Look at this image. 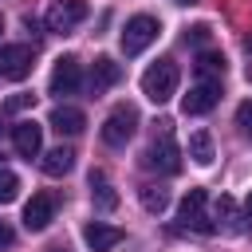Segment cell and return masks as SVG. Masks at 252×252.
<instances>
[{
	"label": "cell",
	"instance_id": "obj_1",
	"mask_svg": "<svg viewBox=\"0 0 252 252\" xmlns=\"http://www.w3.org/2000/svg\"><path fill=\"white\" fill-rule=\"evenodd\" d=\"M177 83H181L177 63H173V59H158V63H150L146 75H142V94L161 106V102H169V98L177 94Z\"/></svg>",
	"mask_w": 252,
	"mask_h": 252
},
{
	"label": "cell",
	"instance_id": "obj_2",
	"mask_svg": "<svg viewBox=\"0 0 252 252\" xmlns=\"http://www.w3.org/2000/svg\"><path fill=\"white\" fill-rule=\"evenodd\" d=\"M134 130H138V106H130V102H118L110 114H106V122H102V142L106 146H126L130 138H134Z\"/></svg>",
	"mask_w": 252,
	"mask_h": 252
},
{
	"label": "cell",
	"instance_id": "obj_3",
	"mask_svg": "<svg viewBox=\"0 0 252 252\" xmlns=\"http://www.w3.org/2000/svg\"><path fill=\"white\" fill-rule=\"evenodd\" d=\"M87 0H51V8H47V16H43V24H47V32H59V35H67V32H75L83 20H87Z\"/></svg>",
	"mask_w": 252,
	"mask_h": 252
},
{
	"label": "cell",
	"instance_id": "obj_4",
	"mask_svg": "<svg viewBox=\"0 0 252 252\" xmlns=\"http://www.w3.org/2000/svg\"><path fill=\"white\" fill-rule=\"evenodd\" d=\"M142 165L146 169H158V173H177L181 169V146L173 142L169 130H161V138L142 154Z\"/></svg>",
	"mask_w": 252,
	"mask_h": 252
},
{
	"label": "cell",
	"instance_id": "obj_5",
	"mask_svg": "<svg viewBox=\"0 0 252 252\" xmlns=\"http://www.w3.org/2000/svg\"><path fill=\"white\" fill-rule=\"evenodd\" d=\"M32 67H35V55H32L28 43H4L0 47V79L20 83V79L32 75Z\"/></svg>",
	"mask_w": 252,
	"mask_h": 252
},
{
	"label": "cell",
	"instance_id": "obj_6",
	"mask_svg": "<svg viewBox=\"0 0 252 252\" xmlns=\"http://www.w3.org/2000/svg\"><path fill=\"white\" fill-rule=\"evenodd\" d=\"M158 32H161V24H158L154 16H134V20H126V32H122V51H126V55L146 51V47L158 39Z\"/></svg>",
	"mask_w": 252,
	"mask_h": 252
},
{
	"label": "cell",
	"instance_id": "obj_7",
	"mask_svg": "<svg viewBox=\"0 0 252 252\" xmlns=\"http://www.w3.org/2000/svg\"><path fill=\"white\" fill-rule=\"evenodd\" d=\"M205 205H209V193L205 189H189L185 193V201H181V209H177V217L185 220V228H197V232H217V224H213V217L205 213Z\"/></svg>",
	"mask_w": 252,
	"mask_h": 252
},
{
	"label": "cell",
	"instance_id": "obj_8",
	"mask_svg": "<svg viewBox=\"0 0 252 252\" xmlns=\"http://www.w3.org/2000/svg\"><path fill=\"white\" fill-rule=\"evenodd\" d=\"M79 83H83V67H79V59L75 55H63V59H55V67H51V94H75L79 91Z\"/></svg>",
	"mask_w": 252,
	"mask_h": 252
},
{
	"label": "cell",
	"instance_id": "obj_9",
	"mask_svg": "<svg viewBox=\"0 0 252 252\" xmlns=\"http://www.w3.org/2000/svg\"><path fill=\"white\" fill-rule=\"evenodd\" d=\"M217 98H220V83H217V79H201V83H193L189 94L181 98V110H185V114H209V110L217 106Z\"/></svg>",
	"mask_w": 252,
	"mask_h": 252
},
{
	"label": "cell",
	"instance_id": "obj_10",
	"mask_svg": "<svg viewBox=\"0 0 252 252\" xmlns=\"http://www.w3.org/2000/svg\"><path fill=\"white\" fill-rule=\"evenodd\" d=\"M12 146H16L20 158H39V150H43V126L32 122V118H20L12 126Z\"/></svg>",
	"mask_w": 252,
	"mask_h": 252
},
{
	"label": "cell",
	"instance_id": "obj_11",
	"mask_svg": "<svg viewBox=\"0 0 252 252\" xmlns=\"http://www.w3.org/2000/svg\"><path fill=\"white\" fill-rule=\"evenodd\" d=\"M51 220H55V197L51 193H32V201L24 205V228L43 232Z\"/></svg>",
	"mask_w": 252,
	"mask_h": 252
},
{
	"label": "cell",
	"instance_id": "obj_12",
	"mask_svg": "<svg viewBox=\"0 0 252 252\" xmlns=\"http://www.w3.org/2000/svg\"><path fill=\"white\" fill-rule=\"evenodd\" d=\"M83 240H87V248H91V252H110L114 244H122V228L102 224V220H91V224L83 228Z\"/></svg>",
	"mask_w": 252,
	"mask_h": 252
},
{
	"label": "cell",
	"instance_id": "obj_13",
	"mask_svg": "<svg viewBox=\"0 0 252 252\" xmlns=\"http://www.w3.org/2000/svg\"><path fill=\"white\" fill-rule=\"evenodd\" d=\"M118 79H122V67H118L110 55H98L94 67H91V94H106Z\"/></svg>",
	"mask_w": 252,
	"mask_h": 252
},
{
	"label": "cell",
	"instance_id": "obj_14",
	"mask_svg": "<svg viewBox=\"0 0 252 252\" xmlns=\"http://www.w3.org/2000/svg\"><path fill=\"white\" fill-rule=\"evenodd\" d=\"M83 126H87V114L79 106H55L51 110V130H59V134H83Z\"/></svg>",
	"mask_w": 252,
	"mask_h": 252
},
{
	"label": "cell",
	"instance_id": "obj_15",
	"mask_svg": "<svg viewBox=\"0 0 252 252\" xmlns=\"http://www.w3.org/2000/svg\"><path fill=\"white\" fill-rule=\"evenodd\" d=\"M71 165H75V150H67V146L47 150L43 161H39V169H43L47 177H63V173H71Z\"/></svg>",
	"mask_w": 252,
	"mask_h": 252
},
{
	"label": "cell",
	"instance_id": "obj_16",
	"mask_svg": "<svg viewBox=\"0 0 252 252\" xmlns=\"http://www.w3.org/2000/svg\"><path fill=\"white\" fill-rule=\"evenodd\" d=\"M189 158H193L201 169H209V165H213V158H217V146H213V134H209V130H197V134H189Z\"/></svg>",
	"mask_w": 252,
	"mask_h": 252
},
{
	"label": "cell",
	"instance_id": "obj_17",
	"mask_svg": "<svg viewBox=\"0 0 252 252\" xmlns=\"http://www.w3.org/2000/svg\"><path fill=\"white\" fill-rule=\"evenodd\" d=\"M138 201H142L146 213H165L169 209V189L165 185H142L138 189Z\"/></svg>",
	"mask_w": 252,
	"mask_h": 252
},
{
	"label": "cell",
	"instance_id": "obj_18",
	"mask_svg": "<svg viewBox=\"0 0 252 252\" xmlns=\"http://www.w3.org/2000/svg\"><path fill=\"white\" fill-rule=\"evenodd\" d=\"M91 193H94L98 209H114V205H118V193L110 189V181H106L102 169H91Z\"/></svg>",
	"mask_w": 252,
	"mask_h": 252
},
{
	"label": "cell",
	"instance_id": "obj_19",
	"mask_svg": "<svg viewBox=\"0 0 252 252\" xmlns=\"http://www.w3.org/2000/svg\"><path fill=\"white\" fill-rule=\"evenodd\" d=\"M197 75H205V79L224 75V55H220V51H201V55H197Z\"/></svg>",
	"mask_w": 252,
	"mask_h": 252
},
{
	"label": "cell",
	"instance_id": "obj_20",
	"mask_svg": "<svg viewBox=\"0 0 252 252\" xmlns=\"http://www.w3.org/2000/svg\"><path fill=\"white\" fill-rule=\"evenodd\" d=\"M217 220H220L228 232H240V224H236L240 217H236V201H232V197H217Z\"/></svg>",
	"mask_w": 252,
	"mask_h": 252
},
{
	"label": "cell",
	"instance_id": "obj_21",
	"mask_svg": "<svg viewBox=\"0 0 252 252\" xmlns=\"http://www.w3.org/2000/svg\"><path fill=\"white\" fill-rule=\"evenodd\" d=\"M20 197V177L12 169H0V205H12Z\"/></svg>",
	"mask_w": 252,
	"mask_h": 252
},
{
	"label": "cell",
	"instance_id": "obj_22",
	"mask_svg": "<svg viewBox=\"0 0 252 252\" xmlns=\"http://www.w3.org/2000/svg\"><path fill=\"white\" fill-rule=\"evenodd\" d=\"M236 126H240V134H244V138H252V98L236 106Z\"/></svg>",
	"mask_w": 252,
	"mask_h": 252
},
{
	"label": "cell",
	"instance_id": "obj_23",
	"mask_svg": "<svg viewBox=\"0 0 252 252\" xmlns=\"http://www.w3.org/2000/svg\"><path fill=\"white\" fill-rule=\"evenodd\" d=\"M209 35H213V32H209V24H193V28L185 32V39H189V43H197V47H205V43H209Z\"/></svg>",
	"mask_w": 252,
	"mask_h": 252
},
{
	"label": "cell",
	"instance_id": "obj_24",
	"mask_svg": "<svg viewBox=\"0 0 252 252\" xmlns=\"http://www.w3.org/2000/svg\"><path fill=\"white\" fill-rule=\"evenodd\" d=\"M32 102H35V94H24V91H20V94H12V98L4 102V110H8V114H16V110H28Z\"/></svg>",
	"mask_w": 252,
	"mask_h": 252
},
{
	"label": "cell",
	"instance_id": "obj_25",
	"mask_svg": "<svg viewBox=\"0 0 252 252\" xmlns=\"http://www.w3.org/2000/svg\"><path fill=\"white\" fill-rule=\"evenodd\" d=\"M12 244H16V232H12V224L0 220V248H12Z\"/></svg>",
	"mask_w": 252,
	"mask_h": 252
},
{
	"label": "cell",
	"instance_id": "obj_26",
	"mask_svg": "<svg viewBox=\"0 0 252 252\" xmlns=\"http://www.w3.org/2000/svg\"><path fill=\"white\" fill-rule=\"evenodd\" d=\"M244 224H252V193H248V201H244Z\"/></svg>",
	"mask_w": 252,
	"mask_h": 252
},
{
	"label": "cell",
	"instance_id": "obj_27",
	"mask_svg": "<svg viewBox=\"0 0 252 252\" xmlns=\"http://www.w3.org/2000/svg\"><path fill=\"white\" fill-rule=\"evenodd\" d=\"M177 4H193V0H177Z\"/></svg>",
	"mask_w": 252,
	"mask_h": 252
},
{
	"label": "cell",
	"instance_id": "obj_28",
	"mask_svg": "<svg viewBox=\"0 0 252 252\" xmlns=\"http://www.w3.org/2000/svg\"><path fill=\"white\" fill-rule=\"evenodd\" d=\"M248 83H252V67H248Z\"/></svg>",
	"mask_w": 252,
	"mask_h": 252
},
{
	"label": "cell",
	"instance_id": "obj_29",
	"mask_svg": "<svg viewBox=\"0 0 252 252\" xmlns=\"http://www.w3.org/2000/svg\"><path fill=\"white\" fill-rule=\"evenodd\" d=\"M0 134H4V122H0Z\"/></svg>",
	"mask_w": 252,
	"mask_h": 252
}]
</instances>
